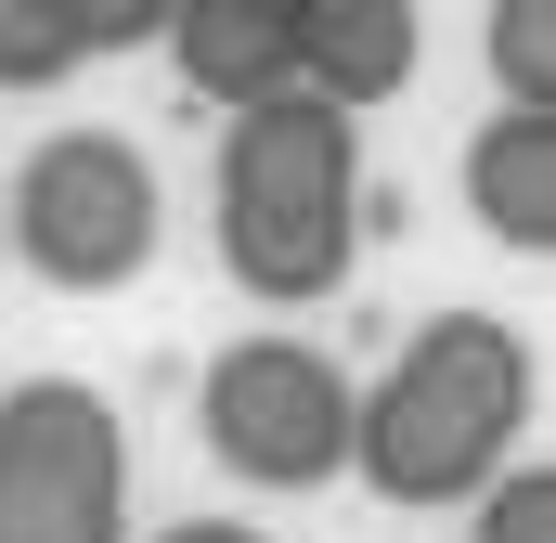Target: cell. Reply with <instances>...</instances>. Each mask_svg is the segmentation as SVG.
<instances>
[{
  "label": "cell",
  "instance_id": "obj_1",
  "mask_svg": "<svg viewBox=\"0 0 556 543\" xmlns=\"http://www.w3.org/2000/svg\"><path fill=\"white\" fill-rule=\"evenodd\" d=\"M531 427V337L492 311H440L402 337L376 402H350V479L389 505H479Z\"/></svg>",
  "mask_w": 556,
  "mask_h": 543
},
{
  "label": "cell",
  "instance_id": "obj_2",
  "mask_svg": "<svg viewBox=\"0 0 556 543\" xmlns=\"http://www.w3.org/2000/svg\"><path fill=\"white\" fill-rule=\"evenodd\" d=\"M220 272L247 298H337L363 260V130L324 117L311 91L247 104L220 130V194H207Z\"/></svg>",
  "mask_w": 556,
  "mask_h": 543
},
{
  "label": "cell",
  "instance_id": "obj_3",
  "mask_svg": "<svg viewBox=\"0 0 556 543\" xmlns=\"http://www.w3.org/2000/svg\"><path fill=\"white\" fill-rule=\"evenodd\" d=\"M39 285H65V298H104V285H130L155 260V233H168V194H155V168H142L130 130H52L26 168H13V220H0Z\"/></svg>",
  "mask_w": 556,
  "mask_h": 543
},
{
  "label": "cell",
  "instance_id": "obj_4",
  "mask_svg": "<svg viewBox=\"0 0 556 543\" xmlns=\"http://www.w3.org/2000/svg\"><path fill=\"white\" fill-rule=\"evenodd\" d=\"M0 543H130V427L104 389H0Z\"/></svg>",
  "mask_w": 556,
  "mask_h": 543
},
{
  "label": "cell",
  "instance_id": "obj_5",
  "mask_svg": "<svg viewBox=\"0 0 556 543\" xmlns=\"http://www.w3.org/2000/svg\"><path fill=\"white\" fill-rule=\"evenodd\" d=\"M350 363H324L311 337H233L207 363V453L260 492H324L350 479Z\"/></svg>",
  "mask_w": 556,
  "mask_h": 543
},
{
  "label": "cell",
  "instance_id": "obj_6",
  "mask_svg": "<svg viewBox=\"0 0 556 543\" xmlns=\"http://www.w3.org/2000/svg\"><path fill=\"white\" fill-rule=\"evenodd\" d=\"M415 0H285V78L324 104V117H363V104H402L415 91Z\"/></svg>",
  "mask_w": 556,
  "mask_h": 543
},
{
  "label": "cell",
  "instance_id": "obj_7",
  "mask_svg": "<svg viewBox=\"0 0 556 543\" xmlns=\"http://www.w3.org/2000/svg\"><path fill=\"white\" fill-rule=\"evenodd\" d=\"M155 39H168L181 91H207L220 117L298 91V78H285V0H181V13H155Z\"/></svg>",
  "mask_w": 556,
  "mask_h": 543
},
{
  "label": "cell",
  "instance_id": "obj_8",
  "mask_svg": "<svg viewBox=\"0 0 556 543\" xmlns=\"http://www.w3.org/2000/svg\"><path fill=\"white\" fill-rule=\"evenodd\" d=\"M466 220L518 260L556 247V117H492L466 130Z\"/></svg>",
  "mask_w": 556,
  "mask_h": 543
},
{
  "label": "cell",
  "instance_id": "obj_9",
  "mask_svg": "<svg viewBox=\"0 0 556 543\" xmlns=\"http://www.w3.org/2000/svg\"><path fill=\"white\" fill-rule=\"evenodd\" d=\"M492 78H505V117H556V13L544 0L492 13Z\"/></svg>",
  "mask_w": 556,
  "mask_h": 543
},
{
  "label": "cell",
  "instance_id": "obj_10",
  "mask_svg": "<svg viewBox=\"0 0 556 543\" xmlns=\"http://www.w3.org/2000/svg\"><path fill=\"white\" fill-rule=\"evenodd\" d=\"M78 78V13L65 0H0V91H52Z\"/></svg>",
  "mask_w": 556,
  "mask_h": 543
},
{
  "label": "cell",
  "instance_id": "obj_11",
  "mask_svg": "<svg viewBox=\"0 0 556 543\" xmlns=\"http://www.w3.org/2000/svg\"><path fill=\"white\" fill-rule=\"evenodd\" d=\"M466 518H479V543H556V479L544 466H505Z\"/></svg>",
  "mask_w": 556,
  "mask_h": 543
},
{
  "label": "cell",
  "instance_id": "obj_12",
  "mask_svg": "<svg viewBox=\"0 0 556 543\" xmlns=\"http://www.w3.org/2000/svg\"><path fill=\"white\" fill-rule=\"evenodd\" d=\"M65 13H78V65H91V52H142V39H155V13H142V0H65Z\"/></svg>",
  "mask_w": 556,
  "mask_h": 543
},
{
  "label": "cell",
  "instance_id": "obj_13",
  "mask_svg": "<svg viewBox=\"0 0 556 543\" xmlns=\"http://www.w3.org/2000/svg\"><path fill=\"white\" fill-rule=\"evenodd\" d=\"M155 543H273V531H247V518H181V531H155Z\"/></svg>",
  "mask_w": 556,
  "mask_h": 543
}]
</instances>
